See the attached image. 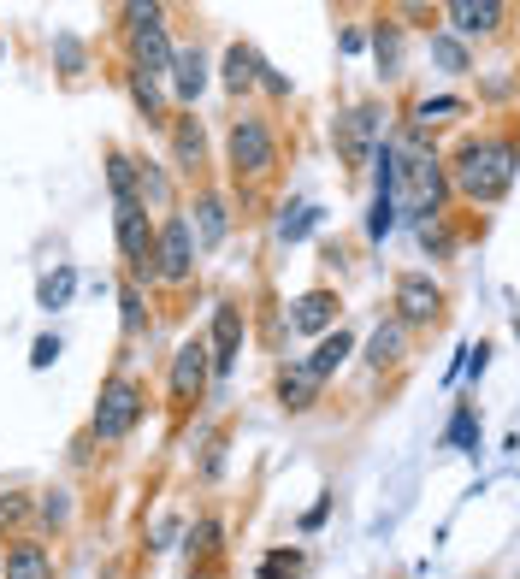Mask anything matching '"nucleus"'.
<instances>
[{
  "instance_id": "nucleus-14",
  "label": "nucleus",
  "mask_w": 520,
  "mask_h": 579,
  "mask_svg": "<svg viewBox=\"0 0 520 579\" xmlns=\"http://www.w3.org/2000/svg\"><path fill=\"white\" fill-rule=\"evenodd\" d=\"M172 89H178V101H195V95L207 89V60H201L195 48H178V54H172Z\"/></svg>"
},
{
  "instance_id": "nucleus-20",
  "label": "nucleus",
  "mask_w": 520,
  "mask_h": 579,
  "mask_svg": "<svg viewBox=\"0 0 520 579\" xmlns=\"http://www.w3.org/2000/svg\"><path fill=\"white\" fill-rule=\"evenodd\" d=\"M172 154H178V166H184V172H195V166H201V125H195V119H178Z\"/></svg>"
},
{
  "instance_id": "nucleus-7",
  "label": "nucleus",
  "mask_w": 520,
  "mask_h": 579,
  "mask_svg": "<svg viewBox=\"0 0 520 579\" xmlns=\"http://www.w3.org/2000/svg\"><path fill=\"white\" fill-rule=\"evenodd\" d=\"M231 166L249 172V178L272 166V130L260 125V119H237L231 125Z\"/></svg>"
},
{
  "instance_id": "nucleus-35",
  "label": "nucleus",
  "mask_w": 520,
  "mask_h": 579,
  "mask_svg": "<svg viewBox=\"0 0 520 579\" xmlns=\"http://www.w3.org/2000/svg\"><path fill=\"white\" fill-rule=\"evenodd\" d=\"M201 579H213V574H201Z\"/></svg>"
},
{
  "instance_id": "nucleus-28",
  "label": "nucleus",
  "mask_w": 520,
  "mask_h": 579,
  "mask_svg": "<svg viewBox=\"0 0 520 579\" xmlns=\"http://www.w3.org/2000/svg\"><path fill=\"white\" fill-rule=\"evenodd\" d=\"M455 113H461V101H455V95H438V101H420V107H414V119H420V125H432V119H455Z\"/></svg>"
},
{
  "instance_id": "nucleus-34",
  "label": "nucleus",
  "mask_w": 520,
  "mask_h": 579,
  "mask_svg": "<svg viewBox=\"0 0 520 579\" xmlns=\"http://www.w3.org/2000/svg\"><path fill=\"white\" fill-rule=\"evenodd\" d=\"M154 538H160V550H172V538H178V520H160V526H154Z\"/></svg>"
},
{
  "instance_id": "nucleus-21",
  "label": "nucleus",
  "mask_w": 520,
  "mask_h": 579,
  "mask_svg": "<svg viewBox=\"0 0 520 579\" xmlns=\"http://www.w3.org/2000/svg\"><path fill=\"white\" fill-rule=\"evenodd\" d=\"M314 390H320V379H314L308 367H296V373H284L278 396H284V408H308V402H314Z\"/></svg>"
},
{
  "instance_id": "nucleus-27",
  "label": "nucleus",
  "mask_w": 520,
  "mask_h": 579,
  "mask_svg": "<svg viewBox=\"0 0 520 579\" xmlns=\"http://www.w3.org/2000/svg\"><path fill=\"white\" fill-rule=\"evenodd\" d=\"M302 574V556L296 550H278V556H266V568H260V579H296Z\"/></svg>"
},
{
  "instance_id": "nucleus-13",
  "label": "nucleus",
  "mask_w": 520,
  "mask_h": 579,
  "mask_svg": "<svg viewBox=\"0 0 520 579\" xmlns=\"http://www.w3.org/2000/svg\"><path fill=\"white\" fill-rule=\"evenodd\" d=\"M6 579H54V556L42 544H12L6 550Z\"/></svg>"
},
{
  "instance_id": "nucleus-10",
  "label": "nucleus",
  "mask_w": 520,
  "mask_h": 579,
  "mask_svg": "<svg viewBox=\"0 0 520 579\" xmlns=\"http://www.w3.org/2000/svg\"><path fill=\"white\" fill-rule=\"evenodd\" d=\"M337 142H343V160L361 166V160L373 154V142H379V113H373V107H355V113L343 119V136H337Z\"/></svg>"
},
{
  "instance_id": "nucleus-6",
  "label": "nucleus",
  "mask_w": 520,
  "mask_h": 579,
  "mask_svg": "<svg viewBox=\"0 0 520 579\" xmlns=\"http://www.w3.org/2000/svg\"><path fill=\"white\" fill-rule=\"evenodd\" d=\"M396 320L402 325H426V320H438V308H444V296H438V284L426 278V272H402L396 278Z\"/></svg>"
},
{
  "instance_id": "nucleus-9",
  "label": "nucleus",
  "mask_w": 520,
  "mask_h": 579,
  "mask_svg": "<svg viewBox=\"0 0 520 579\" xmlns=\"http://www.w3.org/2000/svg\"><path fill=\"white\" fill-rule=\"evenodd\" d=\"M207 343L201 337H190L184 349H178V361H172V396L178 402H190V396H201V385H207Z\"/></svg>"
},
{
  "instance_id": "nucleus-25",
  "label": "nucleus",
  "mask_w": 520,
  "mask_h": 579,
  "mask_svg": "<svg viewBox=\"0 0 520 579\" xmlns=\"http://www.w3.org/2000/svg\"><path fill=\"white\" fill-rule=\"evenodd\" d=\"M479 444V420H473V408H461L450 420V450H473Z\"/></svg>"
},
{
  "instance_id": "nucleus-16",
  "label": "nucleus",
  "mask_w": 520,
  "mask_h": 579,
  "mask_svg": "<svg viewBox=\"0 0 520 579\" xmlns=\"http://www.w3.org/2000/svg\"><path fill=\"white\" fill-rule=\"evenodd\" d=\"M402 343H408V325L402 320H390L373 331V343H367V361L373 367H385V361H402Z\"/></svg>"
},
{
  "instance_id": "nucleus-11",
  "label": "nucleus",
  "mask_w": 520,
  "mask_h": 579,
  "mask_svg": "<svg viewBox=\"0 0 520 579\" xmlns=\"http://www.w3.org/2000/svg\"><path fill=\"white\" fill-rule=\"evenodd\" d=\"M450 18H455V30H467V36H491L503 24V6L497 0H455Z\"/></svg>"
},
{
  "instance_id": "nucleus-5",
  "label": "nucleus",
  "mask_w": 520,
  "mask_h": 579,
  "mask_svg": "<svg viewBox=\"0 0 520 579\" xmlns=\"http://www.w3.org/2000/svg\"><path fill=\"white\" fill-rule=\"evenodd\" d=\"M119 249L136 272H148L154 278V237H148V213H142V201H119Z\"/></svg>"
},
{
  "instance_id": "nucleus-12",
  "label": "nucleus",
  "mask_w": 520,
  "mask_h": 579,
  "mask_svg": "<svg viewBox=\"0 0 520 579\" xmlns=\"http://www.w3.org/2000/svg\"><path fill=\"white\" fill-rule=\"evenodd\" d=\"M349 355H355V337H349V331H331L320 349H314V355L302 361V367H308V373H314V379L325 385V379H331V373H337V367H343Z\"/></svg>"
},
{
  "instance_id": "nucleus-32",
  "label": "nucleus",
  "mask_w": 520,
  "mask_h": 579,
  "mask_svg": "<svg viewBox=\"0 0 520 579\" xmlns=\"http://www.w3.org/2000/svg\"><path fill=\"white\" fill-rule=\"evenodd\" d=\"M213 538H219V526H213V520H201V526L190 532V550H213Z\"/></svg>"
},
{
  "instance_id": "nucleus-33",
  "label": "nucleus",
  "mask_w": 520,
  "mask_h": 579,
  "mask_svg": "<svg viewBox=\"0 0 520 579\" xmlns=\"http://www.w3.org/2000/svg\"><path fill=\"white\" fill-rule=\"evenodd\" d=\"M125 331H142V296L125 290Z\"/></svg>"
},
{
  "instance_id": "nucleus-29",
  "label": "nucleus",
  "mask_w": 520,
  "mask_h": 579,
  "mask_svg": "<svg viewBox=\"0 0 520 579\" xmlns=\"http://www.w3.org/2000/svg\"><path fill=\"white\" fill-rule=\"evenodd\" d=\"M432 54L450 65V71H467V48H461L455 36H432Z\"/></svg>"
},
{
  "instance_id": "nucleus-18",
  "label": "nucleus",
  "mask_w": 520,
  "mask_h": 579,
  "mask_svg": "<svg viewBox=\"0 0 520 579\" xmlns=\"http://www.w3.org/2000/svg\"><path fill=\"white\" fill-rule=\"evenodd\" d=\"M71 290H77V272H71V266H60V272H48V278L36 284V302L54 314V308H65V302H71Z\"/></svg>"
},
{
  "instance_id": "nucleus-26",
  "label": "nucleus",
  "mask_w": 520,
  "mask_h": 579,
  "mask_svg": "<svg viewBox=\"0 0 520 579\" xmlns=\"http://www.w3.org/2000/svg\"><path fill=\"white\" fill-rule=\"evenodd\" d=\"M373 48H379V65H385V77H396V65H402V42H396V30H390V24H379Z\"/></svg>"
},
{
  "instance_id": "nucleus-1",
  "label": "nucleus",
  "mask_w": 520,
  "mask_h": 579,
  "mask_svg": "<svg viewBox=\"0 0 520 579\" xmlns=\"http://www.w3.org/2000/svg\"><path fill=\"white\" fill-rule=\"evenodd\" d=\"M515 142L509 136H479L455 154V190L467 201H497V195L515 184Z\"/></svg>"
},
{
  "instance_id": "nucleus-24",
  "label": "nucleus",
  "mask_w": 520,
  "mask_h": 579,
  "mask_svg": "<svg viewBox=\"0 0 520 579\" xmlns=\"http://www.w3.org/2000/svg\"><path fill=\"white\" fill-rule=\"evenodd\" d=\"M396 225V201H390V190H379V201H373V213H367V237L373 243H385V231Z\"/></svg>"
},
{
  "instance_id": "nucleus-30",
  "label": "nucleus",
  "mask_w": 520,
  "mask_h": 579,
  "mask_svg": "<svg viewBox=\"0 0 520 579\" xmlns=\"http://www.w3.org/2000/svg\"><path fill=\"white\" fill-rule=\"evenodd\" d=\"M130 95H136V107H142V113H148V119H154V113H160V95H154V83H148V77H142V71H136V77H130Z\"/></svg>"
},
{
  "instance_id": "nucleus-31",
  "label": "nucleus",
  "mask_w": 520,
  "mask_h": 579,
  "mask_svg": "<svg viewBox=\"0 0 520 579\" xmlns=\"http://www.w3.org/2000/svg\"><path fill=\"white\" fill-rule=\"evenodd\" d=\"M60 361V337H36V349H30V367L42 373V367H54Z\"/></svg>"
},
{
  "instance_id": "nucleus-23",
  "label": "nucleus",
  "mask_w": 520,
  "mask_h": 579,
  "mask_svg": "<svg viewBox=\"0 0 520 579\" xmlns=\"http://www.w3.org/2000/svg\"><path fill=\"white\" fill-rule=\"evenodd\" d=\"M314 225H320V207H290V213L278 219V237H284V243H302Z\"/></svg>"
},
{
  "instance_id": "nucleus-17",
  "label": "nucleus",
  "mask_w": 520,
  "mask_h": 579,
  "mask_svg": "<svg viewBox=\"0 0 520 579\" xmlns=\"http://www.w3.org/2000/svg\"><path fill=\"white\" fill-rule=\"evenodd\" d=\"M249 83H260V54L255 48H231L225 54V89H249Z\"/></svg>"
},
{
  "instance_id": "nucleus-3",
  "label": "nucleus",
  "mask_w": 520,
  "mask_h": 579,
  "mask_svg": "<svg viewBox=\"0 0 520 579\" xmlns=\"http://www.w3.org/2000/svg\"><path fill=\"white\" fill-rule=\"evenodd\" d=\"M195 272V237L184 219H166L160 225V237H154V278H166V284H184Z\"/></svg>"
},
{
  "instance_id": "nucleus-4",
  "label": "nucleus",
  "mask_w": 520,
  "mask_h": 579,
  "mask_svg": "<svg viewBox=\"0 0 520 579\" xmlns=\"http://www.w3.org/2000/svg\"><path fill=\"white\" fill-rule=\"evenodd\" d=\"M136 18V71H172V42L160 24V6H130Z\"/></svg>"
},
{
  "instance_id": "nucleus-22",
  "label": "nucleus",
  "mask_w": 520,
  "mask_h": 579,
  "mask_svg": "<svg viewBox=\"0 0 520 579\" xmlns=\"http://www.w3.org/2000/svg\"><path fill=\"white\" fill-rule=\"evenodd\" d=\"M107 184H113V201H136V160L113 154L107 160Z\"/></svg>"
},
{
  "instance_id": "nucleus-2",
  "label": "nucleus",
  "mask_w": 520,
  "mask_h": 579,
  "mask_svg": "<svg viewBox=\"0 0 520 579\" xmlns=\"http://www.w3.org/2000/svg\"><path fill=\"white\" fill-rule=\"evenodd\" d=\"M136 420H142V385L113 379V385L101 390V402H95V438H101V444H119V438H130Z\"/></svg>"
},
{
  "instance_id": "nucleus-15",
  "label": "nucleus",
  "mask_w": 520,
  "mask_h": 579,
  "mask_svg": "<svg viewBox=\"0 0 520 579\" xmlns=\"http://www.w3.org/2000/svg\"><path fill=\"white\" fill-rule=\"evenodd\" d=\"M331 320H337V296H325V290H308V296L296 302V314H290L296 331H325Z\"/></svg>"
},
{
  "instance_id": "nucleus-19",
  "label": "nucleus",
  "mask_w": 520,
  "mask_h": 579,
  "mask_svg": "<svg viewBox=\"0 0 520 579\" xmlns=\"http://www.w3.org/2000/svg\"><path fill=\"white\" fill-rule=\"evenodd\" d=\"M219 237H225V207H219V201L207 195V201L195 207V243H201V249H213Z\"/></svg>"
},
{
  "instance_id": "nucleus-8",
  "label": "nucleus",
  "mask_w": 520,
  "mask_h": 579,
  "mask_svg": "<svg viewBox=\"0 0 520 579\" xmlns=\"http://www.w3.org/2000/svg\"><path fill=\"white\" fill-rule=\"evenodd\" d=\"M237 349H243V308H231V302H219L213 308V367L219 373H231L237 367Z\"/></svg>"
}]
</instances>
